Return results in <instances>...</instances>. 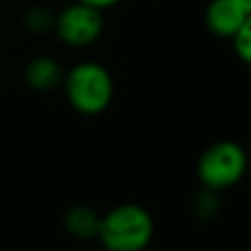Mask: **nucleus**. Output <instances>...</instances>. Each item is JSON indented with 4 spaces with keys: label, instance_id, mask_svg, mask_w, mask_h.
<instances>
[{
    "label": "nucleus",
    "instance_id": "f257e3e1",
    "mask_svg": "<svg viewBox=\"0 0 251 251\" xmlns=\"http://www.w3.org/2000/svg\"><path fill=\"white\" fill-rule=\"evenodd\" d=\"M155 233V224L147 208L126 202L100 216L98 233L106 251H143Z\"/></svg>",
    "mask_w": 251,
    "mask_h": 251
},
{
    "label": "nucleus",
    "instance_id": "f03ea898",
    "mask_svg": "<svg viewBox=\"0 0 251 251\" xmlns=\"http://www.w3.org/2000/svg\"><path fill=\"white\" fill-rule=\"evenodd\" d=\"M65 94L71 106L84 114L96 116L104 112L114 96V80L110 71L94 61H82L75 65L63 78Z\"/></svg>",
    "mask_w": 251,
    "mask_h": 251
},
{
    "label": "nucleus",
    "instance_id": "7ed1b4c3",
    "mask_svg": "<svg viewBox=\"0 0 251 251\" xmlns=\"http://www.w3.org/2000/svg\"><path fill=\"white\" fill-rule=\"evenodd\" d=\"M247 171L245 149L231 141L222 139L208 145L196 161V176L204 188L226 190L237 184Z\"/></svg>",
    "mask_w": 251,
    "mask_h": 251
},
{
    "label": "nucleus",
    "instance_id": "20e7f679",
    "mask_svg": "<svg viewBox=\"0 0 251 251\" xmlns=\"http://www.w3.org/2000/svg\"><path fill=\"white\" fill-rule=\"evenodd\" d=\"M59 39L71 47H84L94 43L104 27L102 10H96L80 0L67 6L53 24Z\"/></svg>",
    "mask_w": 251,
    "mask_h": 251
},
{
    "label": "nucleus",
    "instance_id": "39448f33",
    "mask_svg": "<svg viewBox=\"0 0 251 251\" xmlns=\"http://www.w3.org/2000/svg\"><path fill=\"white\" fill-rule=\"evenodd\" d=\"M247 14L233 2V0H210L204 12L206 27L224 39H231L237 29L241 27Z\"/></svg>",
    "mask_w": 251,
    "mask_h": 251
},
{
    "label": "nucleus",
    "instance_id": "423d86ee",
    "mask_svg": "<svg viewBox=\"0 0 251 251\" xmlns=\"http://www.w3.org/2000/svg\"><path fill=\"white\" fill-rule=\"evenodd\" d=\"M63 78L65 76H63L61 65L57 61H53L51 57H35L25 67V80H27V84L33 90H39V92L53 90L55 86H59L63 82Z\"/></svg>",
    "mask_w": 251,
    "mask_h": 251
},
{
    "label": "nucleus",
    "instance_id": "0eeeda50",
    "mask_svg": "<svg viewBox=\"0 0 251 251\" xmlns=\"http://www.w3.org/2000/svg\"><path fill=\"white\" fill-rule=\"evenodd\" d=\"M98 224H100V216L92 208H88V206H73L65 214V227H67V231L71 235L78 237V239L96 237Z\"/></svg>",
    "mask_w": 251,
    "mask_h": 251
},
{
    "label": "nucleus",
    "instance_id": "6e6552de",
    "mask_svg": "<svg viewBox=\"0 0 251 251\" xmlns=\"http://www.w3.org/2000/svg\"><path fill=\"white\" fill-rule=\"evenodd\" d=\"M220 206L222 204H220V198H218V190H210V188H204V186L190 200V212L198 220H210V218H214L218 214Z\"/></svg>",
    "mask_w": 251,
    "mask_h": 251
},
{
    "label": "nucleus",
    "instance_id": "1a4fd4ad",
    "mask_svg": "<svg viewBox=\"0 0 251 251\" xmlns=\"http://www.w3.org/2000/svg\"><path fill=\"white\" fill-rule=\"evenodd\" d=\"M233 41V49H235V55L251 67V14L243 20L241 27L237 29V33L231 37Z\"/></svg>",
    "mask_w": 251,
    "mask_h": 251
},
{
    "label": "nucleus",
    "instance_id": "9d476101",
    "mask_svg": "<svg viewBox=\"0 0 251 251\" xmlns=\"http://www.w3.org/2000/svg\"><path fill=\"white\" fill-rule=\"evenodd\" d=\"M53 24H55V20L45 8H31L24 16V25L33 33H43V31L51 29Z\"/></svg>",
    "mask_w": 251,
    "mask_h": 251
},
{
    "label": "nucleus",
    "instance_id": "9b49d317",
    "mask_svg": "<svg viewBox=\"0 0 251 251\" xmlns=\"http://www.w3.org/2000/svg\"><path fill=\"white\" fill-rule=\"evenodd\" d=\"M80 2H84V4H88L92 8H96V10H104V8H110V6L118 4L120 0H80Z\"/></svg>",
    "mask_w": 251,
    "mask_h": 251
},
{
    "label": "nucleus",
    "instance_id": "f8f14e48",
    "mask_svg": "<svg viewBox=\"0 0 251 251\" xmlns=\"http://www.w3.org/2000/svg\"><path fill=\"white\" fill-rule=\"evenodd\" d=\"M233 2H235V4H237V6H239L247 16L251 14V0H233Z\"/></svg>",
    "mask_w": 251,
    "mask_h": 251
}]
</instances>
